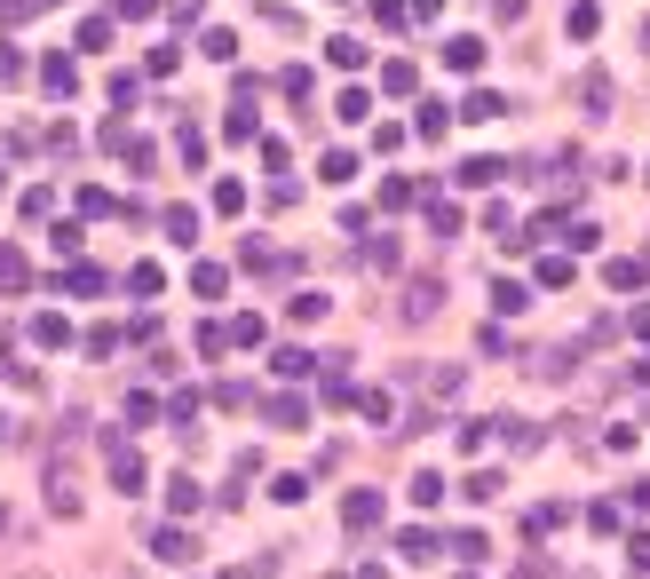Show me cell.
I'll return each instance as SVG.
<instances>
[{
  "label": "cell",
  "mask_w": 650,
  "mask_h": 579,
  "mask_svg": "<svg viewBox=\"0 0 650 579\" xmlns=\"http://www.w3.org/2000/svg\"><path fill=\"white\" fill-rule=\"evenodd\" d=\"M627 500H635V508H650V476H643V484H635V492H627Z\"/></svg>",
  "instance_id": "e575fe53"
},
{
  "label": "cell",
  "mask_w": 650,
  "mask_h": 579,
  "mask_svg": "<svg viewBox=\"0 0 650 579\" xmlns=\"http://www.w3.org/2000/svg\"><path fill=\"white\" fill-rule=\"evenodd\" d=\"M444 548H452V556H460V564H484V556H492V540H484V532H452V540H444Z\"/></svg>",
  "instance_id": "5bb4252c"
},
{
  "label": "cell",
  "mask_w": 650,
  "mask_h": 579,
  "mask_svg": "<svg viewBox=\"0 0 650 579\" xmlns=\"http://www.w3.org/2000/svg\"><path fill=\"white\" fill-rule=\"evenodd\" d=\"M24 278H32V270H24V254H16V246H0V286H24Z\"/></svg>",
  "instance_id": "f546056e"
},
{
  "label": "cell",
  "mask_w": 650,
  "mask_h": 579,
  "mask_svg": "<svg viewBox=\"0 0 650 579\" xmlns=\"http://www.w3.org/2000/svg\"><path fill=\"white\" fill-rule=\"evenodd\" d=\"M405 16H444V0H413V8H405Z\"/></svg>",
  "instance_id": "836d02e7"
},
{
  "label": "cell",
  "mask_w": 650,
  "mask_h": 579,
  "mask_svg": "<svg viewBox=\"0 0 650 579\" xmlns=\"http://www.w3.org/2000/svg\"><path fill=\"white\" fill-rule=\"evenodd\" d=\"M222 342H238V349H254V342H262V318H254V310H246V318H230V326H222Z\"/></svg>",
  "instance_id": "44dd1931"
},
{
  "label": "cell",
  "mask_w": 650,
  "mask_h": 579,
  "mask_svg": "<svg viewBox=\"0 0 650 579\" xmlns=\"http://www.w3.org/2000/svg\"><path fill=\"white\" fill-rule=\"evenodd\" d=\"M222 286H230V270H222V262H199V270H191V294H207V302H215Z\"/></svg>",
  "instance_id": "2e32d148"
},
{
  "label": "cell",
  "mask_w": 650,
  "mask_h": 579,
  "mask_svg": "<svg viewBox=\"0 0 650 579\" xmlns=\"http://www.w3.org/2000/svg\"><path fill=\"white\" fill-rule=\"evenodd\" d=\"M500 112H508V96H492V88H476V96L460 104V119H500Z\"/></svg>",
  "instance_id": "e0dca14e"
},
{
  "label": "cell",
  "mask_w": 650,
  "mask_h": 579,
  "mask_svg": "<svg viewBox=\"0 0 650 579\" xmlns=\"http://www.w3.org/2000/svg\"><path fill=\"white\" fill-rule=\"evenodd\" d=\"M357 167H365V159H357V151H325V159H318V175H325V183H333V191H341V183H349V175H357Z\"/></svg>",
  "instance_id": "8fae6325"
},
{
  "label": "cell",
  "mask_w": 650,
  "mask_h": 579,
  "mask_svg": "<svg viewBox=\"0 0 650 579\" xmlns=\"http://www.w3.org/2000/svg\"><path fill=\"white\" fill-rule=\"evenodd\" d=\"M127 286H135V294H159L167 278H159V262H135V270H127Z\"/></svg>",
  "instance_id": "f1b7e54d"
},
{
  "label": "cell",
  "mask_w": 650,
  "mask_h": 579,
  "mask_svg": "<svg viewBox=\"0 0 650 579\" xmlns=\"http://www.w3.org/2000/svg\"><path fill=\"white\" fill-rule=\"evenodd\" d=\"M603 96H611V80H603V72H587V80H579V104H587V119H603V112H611Z\"/></svg>",
  "instance_id": "9a60e30c"
},
{
  "label": "cell",
  "mask_w": 650,
  "mask_h": 579,
  "mask_svg": "<svg viewBox=\"0 0 650 579\" xmlns=\"http://www.w3.org/2000/svg\"><path fill=\"white\" fill-rule=\"evenodd\" d=\"M127 421H135V429H151V421H159V397H151V389H135V397H127Z\"/></svg>",
  "instance_id": "d4e9b609"
},
{
  "label": "cell",
  "mask_w": 650,
  "mask_h": 579,
  "mask_svg": "<svg viewBox=\"0 0 650 579\" xmlns=\"http://www.w3.org/2000/svg\"><path fill=\"white\" fill-rule=\"evenodd\" d=\"M429 231H444V238H460V207H444V199H429Z\"/></svg>",
  "instance_id": "83f0119b"
},
{
  "label": "cell",
  "mask_w": 650,
  "mask_h": 579,
  "mask_svg": "<svg viewBox=\"0 0 650 579\" xmlns=\"http://www.w3.org/2000/svg\"><path fill=\"white\" fill-rule=\"evenodd\" d=\"M32 8H56V0H32Z\"/></svg>",
  "instance_id": "8d00e7d4"
},
{
  "label": "cell",
  "mask_w": 650,
  "mask_h": 579,
  "mask_svg": "<svg viewBox=\"0 0 650 579\" xmlns=\"http://www.w3.org/2000/svg\"><path fill=\"white\" fill-rule=\"evenodd\" d=\"M111 8H119V16H151L159 0H111Z\"/></svg>",
  "instance_id": "d6a6232c"
},
{
  "label": "cell",
  "mask_w": 650,
  "mask_h": 579,
  "mask_svg": "<svg viewBox=\"0 0 650 579\" xmlns=\"http://www.w3.org/2000/svg\"><path fill=\"white\" fill-rule=\"evenodd\" d=\"M460 492H468V500H500V468H476Z\"/></svg>",
  "instance_id": "4316f807"
},
{
  "label": "cell",
  "mask_w": 650,
  "mask_h": 579,
  "mask_svg": "<svg viewBox=\"0 0 650 579\" xmlns=\"http://www.w3.org/2000/svg\"><path fill=\"white\" fill-rule=\"evenodd\" d=\"M151 556H159V564H191V556H199V540H191L183 524H167V532H151Z\"/></svg>",
  "instance_id": "3957f363"
},
{
  "label": "cell",
  "mask_w": 650,
  "mask_h": 579,
  "mask_svg": "<svg viewBox=\"0 0 650 579\" xmlns=\"http://www.w3.org/2000/svg\"><path fill=\"white\" fill-rule=\"evenodd\" d=\"M381 88H389V96H413V88H421V72H413L405 56H389V64H381Z\"/></svg>",
  "instance_id": "30bf717a"
},
{
  "label": "cell",
  "mask_w": 650,
  "mask_h": 579,
  "mask_svg": "<svg viewBox=\"0 0 650 579\" xmlns=\"http://www.w3.org/2000/svg\"><path fill=\"white\" fill-rule=\"evenodd\" d=\"M452 175H460L468 191H484V183H500V175H508V159H492V151H476V159H460Z\"/></svg>",
  "instance_id": "277c9868"
},
{
  "label": "cell",
  "mask_w": 650,
  "mask_h": 579,
  "mask_svg": "<svg viewBox=\"0 0 650 579\" xmlns=\"http://www.w3.org/2000/svg\"><path fill=\"white\" fill-rule=\"evenodd\" d=\"M643 48H650V24H643Z\"/></svg>",
  "instance_id": "74e56055"
},
{
  "label": "cell",
  "mask_w": 650,
  "mask_h": 579,
  "mask_svg": "<svg viewBox=\"0 0 650 579\" xmlns=\"http://www.w3.org/2000/svg\"><path fill=\"white\" fill-rule=\"evenodd\" d=\"M8 8H24V0H0V16H8Z\"/></svg>",
  "instance_id": "d590c367"
},
{
  "label": "cell",
  "mask_w": 650,
  "mask_h": 579,
  "mask_svg": "<svg viewBox=\"0 0 650 579\" xmlns=\"http://www.w3.org/2000/svg\"><path fill=\"white\" fill-rule=\"evenodd\" d=\"M40 80H48V96H72V88H80V64H72V56H48Z\"/></svg>",
  "instance_id": "9c48e42d"
},
{
  "label": "cell",
  "mask_w": 650,
  "mask_h": 579,
  "mask_svg": "<svg viewBox=\"0 0 650 579\" xmlns=\"http://www.w3.org/2000/svg\"><path fill=\"white\" fill-rule=\"evenodd\" d=\"M167 238L191 246V238H199V215H191V207H167Z\"/></svg>",
  "instance_id": "7402d4cb"
},
{
  "label": "cell",
  "mask_w": 650,
  "mask_h": 579,
  "mask_svg": "<svg viewBox=\"0 0 650 579\" xmlns=\"http://www.w3.org/2000/svg\"><path fill=\"white\" fill-rule=\"evenodd\" d=\"M32 342H40V349H72V326L48 310V318H32Z\"/></svg>",
  "instance_id": "7c38bea8"
},
{
  "label": "cell",
  "mask_w": 650,
  "mask_h": 579,
  "mask_svg": "<svg viewBox=\"0 0 650 579\" xmlns=\"http://www.w3.org/2000/svg\"><path fill=\"white\" fill-rule=\"evenodd\" d=\"M595 32H603V8L579 0V8H571V40H595Z\"/></svg>",
  "instance_id": "ac0fdd59"
},
{
  "label": "cell",
  "mask_w": 650,
  "mask_h": 579,
  "mask_svg": "<svg viewBox=\"0 0 650 579\" xmlns=\"http://www.w3.org/2000/svg\"><path fill=\"white\" fill-rule=\"evenodd\" d=\"M24 579H48V572H24Z\"/></svg>",
  "instance_id": "f35d334b"
},
{
  "label": "cell",
  "mask_w": 650,
  "mask_h": 579,
  "mask_svg": "<svg viewBox=\"0 0 650 579\" xmlns=\"http://www.w3.org/2000/svg\"><path fill=\"white\" fill-rule=\"evenodd\" d=\"M167 508H175V516H199V484L175 476V484H167Z\"/></svg>",
  "instance_id": "ffe728a7"
},
{
  "label": "cell",
  "mask_w": 650,
  "mask_h": 579,
  "mask_svg": "<svg viewBox=\"0 0 650 579\" xmlns=\"http://www.w3.org/2000/svg\"><path fill=\"white\" fill-rule=\"evenodd\" d=\"M436 500H444V476L421 468V476H413V508H436Z\"/></svg>",
  "instance_id": "603a6c76"
},
{
  "label": "cell",
  "mask_w": 650,
  "mask_h": 579,
  "mask_svg": "<svg viewBox=\"0 0 650 579\" xmlns=\"http://www.w3.org/2000/svg\"><path fill=\"white\" fill-rule=\"evenodd\" d=\"M436 310H444V286H436V278H413V286H405V310H397V318H405V326H429Z\"/></svg>",
  "instance_id": "7a4b0ae2"
},
{
  "label": "cell",
  "mask_w": 650,
  "mask_h": 579,
  "mask_svg": "<svg viewBox=\"0 0 650 579\" xmlns=\"http://www.w3.org/2000/svg\"><path fill=\"white\" fill-rule=\"evenodd\" d=\"M270 365H278V381H302V373H310V349H278Z\"/></svg>",
  "instance_id": "cb8c5ba5"
},
{
  "label": "cell",
  "mask_w": 650,
  "mask_h": 579,
  "mask_svg": "<svg viewBox=\"0 0 650 579\" xmlns=\"http://www.w3.org/2000/svg\"><path fill=\"white\" fill-rule=\"evenodd\" d=\"M104 453H111V484H119V492H143V484H151V476H143V453L127 445V429H104Z\"/></svg>",
  "instance_id": "6da1fadb"
},
{
  "label": "cell",
  "mask_w": 650,
  "mask_h": 579,
  "mask_svg": "<svg viewBox=\"0 0 650 579\" xmlns=\"http://www.w3.org/2000/svg\"><path fill=\"white\" fill-rule=\"evenodd\" d=\"M96 286H104L96 262H72V270H64V294H96Z\"/></svg>",
  "instance_id": "d6986e66"
},
{
  "label": "cell",
  "mask_w": 650,
  "mask_h": 579,
  "mask_svg": "<svg viewBox=\"0 0 650 579\" xmlns=\"http://www.w3.org/2000/svg\"><path fill=\"white\" fill-rule=\"evenodd\" d=\"M397 548H405V556H413V564H429V556H436V540H429V532H421V524H413V532H405V540H397Z\"/></svg>",
  "instance_id": "1f68e13d"
},
{
  "label": "cell",
  "mask_w": 650,
  "mask_h": 579,
  "mask_svg": "<svg viewBox=\"0 0 650 579\" xmlns=\"http://www.w3.org/2000/svg\"><path fill=\"white\" fill-rule=\"evenodd\" d=\"M262 413H270V429H310V405H302L294 389H286V397H270Z\"/></svg>",
  "instance_id": "8992f818"
},
{
  "label": "cell",
  "mask_w": 650,
  "mask_h": 579,
  "mask_svg": "<svg viewBox=\"0 0 650 579\" xmlns=\"http://www.w3.org/2000/svg\"><path fill=\"white\" fill-rule=\"evenodd\" d=\"M381 508H389L381 492H349V500H341V524H349V532H365V524H381Z\"/></svg>",
  "instance_id": "5b68a950"
},
{
  "label": "cell",
  "mask_w": 650,
  "mask_h": 579,
  "mask_svg": "<svg viewBox=\"0 0 650 579\" xmlns=\"http://www.w3.org/2000/svg\"><path fill=\"white\" fill-rule=\"evenodd\" d=\"M333 8H341V0H333Z\"/></svg>",
  "instance_id": "ab89813d"
},
{
  "label": "cell",
  "mask_w": 650,
  "mask_h": 579,
  "mask_svg": "<svg viewBox=\"0 0 650 579\" xmlns=\"http://www.w3.org/2000/svg\"><path fill=\"white\" fill-rule=\"evenodd\" d=\"M0 183H8V175H0Z\"/></svg>",
  "instance_id": "60d3db41"
},
{
  "label": "cell",
  "mask_w": 650,
  "mask_h": 579,
  "mask_svg": "<svg viewBox=\"0 0 650 579\" xmlns=\"http://www.w3.org/2000/svg\"><path fill=\"white\" fill-rule=\"evenodd\" d=\"M643 278H650L643 262H611V286H619V294H635V286H643Z\"/></svg>",
  "instance_id": "4dcf8cb0"
},
{
  "label": "cell",
  "mask_w": 650,
  "mask_h": 579,
  "mask_svg": "<svg viewBox=\"0 0 650 579\" xmlns=\"http://www.w3.org/2000/svg\"><path fill=\"white\" fill-rule=\"evenodd\" d=\"M48 508H56V516H80V484H72V468L48 476Z\"/></svg>",
  "instance_id": "52a82bcc"
},
{
  "label": "cell",
  "mask_w": 650,
  "mask_h": 579,
  "mask_svg": "<svg viewBox=\"0 0 650 579\" xmlns=\"http://www.w3.org/2000/svg\"><path fill=\"white\" fill-rule=\"evenodd\" d=\"M444 64H452V72H476V64H484V40H444Z\"/></svg>",
  "instance_id": "4fadbf2b"
},
{
  "label": "cell",
  "mask_w": 650,
  "mask_h": 579,
  "mask_svg": "<svg viewBox=\"0 0 650 579\" xmlns=\"http://www.w3.org/2000/svg\"><path fill=\"white\" fill-rule=\"evenodd\" d=\"M270 500H286V508L310 500V476H270Z\"/></svg>",
  "instance_id": "484cf974"
},
{
  "label": "cell",
  "mask_w": 650,
  "mask_h": 579,
  "mask_svg": "<svg viewBox=\"0 0 650 579\" xmlns=\"http://www.w3.org/2000/svg\"><path fill=\"white\" fill-rule=\"evenodd\" d=\"M72 48H80V56H104L111 48V16H88V24L72 32Z\"/></svg>",
  "instance_id": "ba28073f"
}]
</instances>
